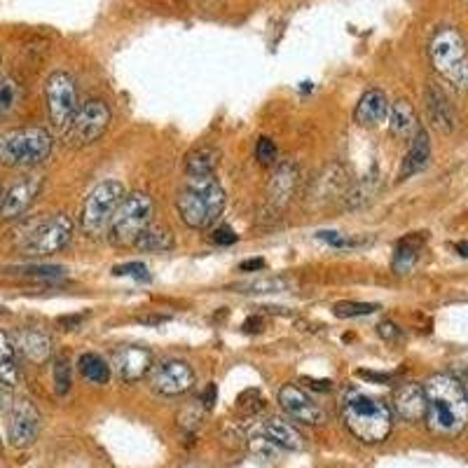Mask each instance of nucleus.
I'll list each match as a JSON object with an SVG mask.
<instances>
[{
  "instance_id": "dca6fc26",
  "label": "nucleus",
  "mask_w": 468,
  "mask_h": 468,
  "mask_svg": "<svg viewBox=\"0 0 468 468\" xmlns=\"http://www.w3.org/2000/svg\"><path fill=\"white\" fill-rule=\"evenodd\" d=\"M108 363H111V370H115V375L122 382H139L153 367V354H150L148 346L122 345L112 351Z\"/></svg>"
},
{
  "instance_id": "79ce46f5",
  "label": "nucleus",
  "mask_w": 468,
  "mask_h": 468,
  "mask_svg": "<svg viewBox=\"0 0 468 468\" xmlns=\"http://www.w3.org/2000/svg\"><path fill=\"white\" fill-rule=\"evenodd\" d=\"M216 399H218V388H216V384H213V382H208L207 388H204V391H202L204 408H213Z\"/></svg>"
},
{
  "instance_id": "4468645a",
  "label": "nucleus",
  "mask_w": 468,
  "mask_h": 468,
  "mask_svg": "<svg viewBox=\"0 0 468 468\" xmlns=\"http://www.w3.org/2000/svg\"><path fill=\"white\" fill-rule=\"evenodd\" d=\"M45 178L40 174L22 176L19 181L12 183L0 199V218L3 220H19L28 208L36 204L37 195L43 190Z\"/></svg>"
},
{
  "instance_id": "2eb2a0df",
  "label": "nucleus",
  "mask_w": 468,
  "mask_h": 468,
  "mask_svg": "<svg viewBox=\"0 0 468 468\" xmlns=\"http://www.w3.org/2000/svg\"><path fill=\"white\" fill-rule=\"evenodd\" d=\"M282 410L292 421L307 426H321L325 421V412L312 396L300 388L298 384H283L277 396Z\"/></svg>"
},
{
  "instance_id": "c756f323",
  "label": "nucleus",
  "mask_w": 468,
  "mask_h": 468,
  "mask_svg": "<svg viewBox=\"0 0 468 468\" xmlns=\"http://www.w3.org/2000/svg\"><path fill=\"white\" fill-rule=\"evenodd\" d=\"M5 274H15V277L27 279H43V282H52V279L66 277V267L61 265H12L5 267Z\"/></svg>"
},
{
  "instance_id": "f8f14e48",
  "label": "nucleus",
  "mask_w": 468,
  "mask_h": 468,
  "mask_svg": "<svg viewBox=\"0 0 468 468\" xmlns=\"http://www.w3.org/2000/svg\"><path fill=\"white\" fill-rule=\"evenodd\" d=\"M300 183V169L295 162H279L265 190V213L270 218H277L279 213L295 197Z\"/></svg>"
},
{
  "instance_id": "9b49d317",
  "label": "nucleus",
  "mask_w": 468,
  "mask_h": 468,
  "mask_svg": "<svg viewBox=\"0 0 468 468\" xmlns=\"http://www.w3.org/2000/svg\"><path fill=\"white\" fill-rule=\"evenodd\" d=\"M195 370L181 358H162L153 363L148 373V384L157 396L176 399V396L187 394L195 387Z\"/></svg>"
},
{
  "instance_id": "7ed1b4c3",
  "label": "nucleus",
  "mask_w": 468,
  "mask_h": 468,
  "mask_svg": "<svg viewBox=\"0 0 468 468\" xmlns=\"http://www.w3.org/2000/svg\"><path fill=\"white\" fill-rule=\"evenodd\" d=\"M225 190L216 176L187 178L176 195V211L190 229H208L225 211Z\"/></svg>"
},
{
  "instance_id": "58836bf2",
  "label": "nucleus",
  "mask_w": 468,
  "mask_h": 468,
  "mask_svg": "<svg viewBox=\"0 0 468 468\" xmlns=\"http://www.w3.org/2000/svg\"><path fill=\"white\" fill-rule=\"evenodd\" d=\"M250 450H253V452L262 459H277L279 447H274L270 441H265L262 436H256L253 441H250Z\"/></svg>"
},
{
  "instance_id": "6ab92c4d",
  "label": "nucleus",
  "mask_w": 468,
  "mask_h": 468,
  "mask_svg": "<svg viewBox=\"0 0 468 468\" xmlns=\"http://www.w3.org/2000/svg\"><path fill=\"white\" fill-rule=\"evenodd\" d=\"M16 346V354H22L27 361L43 366L52 358V337L37 328H22L16 335H12Z\"/></svg>"
},
{
  "instance_id": "412c9836",
  "label": "nucleus",
  "mask_w": 468,
  "mask_h": 468,
  "mask_svg": "<svg viewBox=\"0 0 468 468\" xmlns=\"http://www.w3.org/2000/svg\"><path fill=\"white\" fill-rule=\"evenodd\" d=\"M258 436L270 441L271 445L279 447V450H288V452H298V450L304 447L303 433H300L295 426L288 424V421L277 420V417H274V420H267L265 424L261 426Z\"/></svg>"
},
{
  "instance_id": "423d86ee",
  "label": "nucleus",
  "mask_w": 468,
  "mask_h": 468,
  "mask_svg": "<svg viewBox=\"0 0 468 468\" xmlns=\"http://www.w3.org/2000/svg\"><path fill=\"white\" fill-rule=\"evenodd\" d=\"M154 202L148 192H127L124 199L117 207L115 216L108 228V241L117 249H129L136 244L144 229L153 223Z\"/></svg>"
},
{
  "instance_id": "ddd939ff",
  "label": "nucleus",
  "mask_w": 468,
  "mask_h": 468,
  "mask_svg": "<svg viewBox=\"0 0 468 468\" xmlns=\"http://www.w3.org/2000/svg\"><path fill=\"white\" fill-rule=\"evenodd\" d=\"M40 424L43 417L28 399H15L10 405V415H7V433H10V442L19 450L31 447L37 441L40 433Z\"/></svg>"
},
{
  "instance_id": "de8ad7c7",
  "label": "nucleus",
  "mask_w": 468,
  "mask_h": 468,
  "mask_svg": "<svg viewBox=\"0 0 468 468\" xmlns=\"http://www.w3.org/2000/svg\"><path fill=\"white\" fill-rule=\"evenodd\" d=\"M0 199H3V187H0Z\"/></svg>"
},
{
  "instance_id": "c03bdc74",
  "label": "nucleus",
  "mask_w": 468,
  "mask_h": 468,
  "mask_svg": "<svg viewBox=\"0 0 468 468\" xmlns=\"http://www.w3.org/2000/svg\"><path fill=\"white\" fill-rule=\"evenodd\" d=\"M457 250H459V256L468 258V241H459V244H457Z\"/></svg>"
},
{
  "instance_id": "2f4dec72",
  "label": "nucleus",
  "mask_w": 468,
  "mask_h": 468,
  "mask_svg": "<svg viewBox=\"0 0 468 468\" xmlns=\"http://www.w3.org/2000/svg\"><path fill=\"white\" fill-rule=\"evenodd\" d=\"M375 187H378V171H373L370 176H366L363 181H358L356 186L349 187V192H346V207L356 208L361 207V204H366L367 199L373 197L375 195Z\"/></svg>"
},
{
  "instance_id": "aec40b11",
  "label": "nucleus",
  "mask_w": 468,
  "mask_h": 468,
  "mask_svg": "<svg viewBox=\"0 0 468 468\" xmlns=\"http://www.w3.org/2000/svg\"><path fill=\"white\" fill-rule=\"evenodd\" d=\"M388 108H391V103H388V96L382 90H367L361 96V101L356 103L354 122L366 129L379 127L388 117Z\"/></svg>"
},
{
  "instance_id": "c85d7f7f",
  "label": "nucleus",
  "mask_w": 468,
  "mask_h": 468,
  "mask_svg": "<svg viewBox=\"0 0 468 468\" xmlns=\"http://www.w3.org/2000/svg\"><path fill=\"white\" fill-rule=\"evenodd\" d=\"M346 183L349 181H346V176L342 174V166H333V169L325 171L319 181H316L319 192H316L314 202H333V199H337L342 192H345Z\"/></svg>"
},
{
  "instance_id": "9d476101",
  "label": "nucleus",
  "mask_w": 468,
  "mask_h": 468,
  "mask_svg": "<svg viewBox=\"0 0 468 468\" xmlns=\"http://www.w3.org/2000/svg\"><path fill=\"white\" fill-rule=\"evenodd\" d=\"M45 106H48V117L52 127L58 132H66L75 111L80 106L73 75L64 73V70H54L49 75L48 82H45Z\"/></svg>"
},
{
  "instance_id": "37998d69",
  "label": "nucleus",
  "mask_w": 468,
  "mask_h": 468,
  "mask_svg": "<svg viewBox=\"0 0 468 468\" xmlns=\"http://www.w3.org/2000/svg\"><path fill=\"white\" fill-rule=\"evenodd\" d=\"M262 267H265V261H262V258H250V261L241 262L239 270L241 271H258V270H262Z\"/></svg>"
},
{
  "instance_id": "49530a36",
  "label": "nucleus",
  "mask_w": 468,
  "mask_h": 468,
  "mask_svg": "<svg viewBox=\"0 0 468 468\" xmlns=\"http://www.w3.org/2000/svg\"><path fill=\"white\" fill-rule=\"evenodd\" d=\"M462 387H463V396H466V400H468V375H466V378H463Z\"/></svg>"
},
{
  "instance_id": "4be33fe9",
  "label": "nucleus",
  "mask_w": 468,
  "mask_h": 468,
  "mask_svg": "<svg viewBox=\"0 0 468 468\" xmlns=\"http://www.w3.org/2000/svg\"><path fill=\"white\" fill-rule=\"evenodd\" d=\"M388 132L394 133L396 139H403V141H412L420 132V117H417L415 108L412 103L400 99V101L391 103L388 108Z\"/></svg>"
},
{
  "instance_id": "c9c22d12",
  "label": "nucleus",
  "mask_w": 468,
  "mask_h": 468,
  "mask_svg": "<svg viewBox=\"0 0 468 468\" xmlns=\"http://www.w3.org/2000/svg\"><path fill=\"white\" fill-rule=\"evenodd\" d=\"M112 274L115 277H127V279H136V282H150V271L144 262L133 261V262H124V265L112 267Z\"/></svg>"
},
{
  "instance_id": "bb28decb",
  "label": "nucleus",
  "mask_w": 468,
  "mask_h": 468,
  "mask_svg": "<svg viewBox=\"0 0 468 468\" xmlns=\"http://www.w3.org/2000/svg\"><path fill=\"white\" fill-rule=\"evenodd\" d=\"M426 237L421 234H412V237H405V239L399 241L394 250V271L396 274H408L415 262L420 261V250L424 246Z\"/></svg>"
},
{
  "instance_id": "6e6552de",
  "label": "nucleus",
  "mask_w": 468,
  "mask_h": 468,
  "mask_svg": "<svg viewBox=\"0 0 468 468\" xmlns=\"http://www.w3.org/2000/svg\"><path fill=\"white\" fill-rule=\"evenodd\" d=\"M70 237H73V220L66 213H52V216L33 220L31 228L19 239V250L31 258L52 256L69 246Z\"/></svg>"
},
{
  "instance_id": "1a4fd4ad",
  "label": "nucleus",
  "mask_w": 468,
  "mask_h": 468,
  "mask_svg": "<svg viewBox=\"0 0 468 468\" xmlns=\"http://www.w3.org/2000/svg\"><path fill=\"white\" fill-rule=\"evenodd\" d=\"M112 120V112L106 101L101 99H87L85 103L78 106L69 129H66V144L73 148H87L96 144L103 133L108 132Z\"/></svg>"
},
{
  "instance_id": "473e14b6",
  "label": "nucleus",
  "mask_w": 468,
  "mask_h": 468,
  "mask_svg": "<svg viewBox=\"0 0 468 468\" xmlns=\"http://www.w3.org/2000/svg\"><path fill=\"white\" fill-rule=\"evenodd\" d=\"M288 283L279 277H261V279H249V282L234 283V291L239 292H282L286 291Z\"/></svg>"
},
{
  "instance_id": "cd10ccee",
  "label": "nucleus",
  "mask_w": 468,
  "mask_h": 468,
  "mask_svg": "<svg viewBox=\"0 0 468 468\" xmlns=\"http://www.w3.org/2000/svg\"><path fill=\"white\" fill-rule=\"evenodd\" d=\"M78 370L91 384H108V379H111V363L94 351H87L78 358Z\"/></svg>"
},
{
  "instance_id": "a211bd4d",
  "label": "nucleus",
  "mask_w": 468,
  "mask_h": 468,
  "mask_svg": "<svg viewBox=\"0 0 468 468\" xmlns=\"http://www.w3.org/2000/svg\"><path fill=\"white\" fill-rule=\"evenodd\" d=\"M391 405H394V412L403 421H410V424L421 421L426 417L424 384H417V382L399 384L394 396H391Z\"/></svg>"
},
{
  "instance_id": "ea45409f",
  "label": "nucleus",
  "mask_w": 468,
  "mask_h": 468,
  "mask_svg": "<svg viewBox=\"0 0 468 468\" xmlns=\"http://www.w3.org/2000/svg\"><path fill=\"white\" fill-rule=\"evenodd\" d=\"M237 239H239V237H237V232H234L232 228H228V225H220V228L213 229V234H211V241L218 246H232Z\"/></svg>"
},
{
  "instance_id": "f03ea898",
  "label": "nucleus",
  "mask_w": 468,
  "mask_h": 468,
  "mask_svg": "<svg viewBox=\"0 0 468 468\" xmlns=\"http://www.w3.org/2000/svg\"><path fill=\"white\" fill-rule=\"evenodd\" d=\"M340 415L354 438L375 445L387 441L394 426V412L384 400L367 396L358 388H346L340 399Z\"/></svg>"
},
{
  "instance_id": "f3484780",
  "label": "nucleus",
  "mask_w": 468,
  "mask_h": 468,
  "mask_svg": "<svg viewBox=\"0 0 468 468\" xmlns=\"http://www.w3.org/2000/svg\"><path fill=\"white\" fill-rule=\"evenodd\" d=\"M424 108L426 115H429V122L433 124V129H438L441 133H452L459 127V117L454 106L450 103L447 94L442 91L441 85L436 82H429L424 90Z\"/></svg>"
},
{
  "instance_id": "f704fd0d",
  "label": "nucleus",
  "mask_w": 468,
  "mask_h": 468,
  "mask_svg": "<svg viewBox=\"0 0 468 468\" xmlns=\"http://www.w3.org/2000/svg\"><path fill=\"white\" fill-rule=\"evenodd\" d=\"M52 378H54V391L57 396H66L70 391V363L66 356L54 358L52 366Z\"/></svg>"
},
{
  "instance_id": "a878e982",
  "label": "nucleus",
  "mask_w": 468,
  "mask_h": 468,
  "mask_svg": "<svg viewBox=\"0 0 468 468\" xmlns=\"http://www.w3.org/2000/svg\"><path fill=\"white\" fill-rule=\"evenodd\" d=\"M176 239H174V232L165 225H154L150 223L148 228L144 229L133 249L136 250H144V253H165V250L174 249Z\"/></svg>"
},
{
  "instance_id": "39448f33",
  "label": "nucleus",
  "mask_w": 468,
  "mask_h": 468,
  "mask_svg": "<svg viewBox=\"0 0 468 468\" xmlns=\"http://www.w3.org/2000/svg\"><path fill=\"white\" fill-rule=\"evenodd\" d=\"M431 66L447 85L468 90V48L462 33L452 27H441L429 40Z\"/></svg>"
},
{
  "instance_id": "a18cd8bd",
  "label": "nucleus",
  "mask_w": 468,
  "mask_h": 468,
  "mask_svg": "<svg viewBox=\"0 0 468 468\" xmlns=\"http://www.w3.org/2000/svg\"><path fill=\"white\" fill-rule=\"evenodd\" d=\"M178 468H207V466H204V463H183V466Z\"/></svg>"
},
{
  "instance_id": "a19ab883",
  "label": "nucleus",
  "mask_w": 468,
  "mask_h": 468,
  "mask_svg": "<svg viewBox=\"0 0 468 468\" xmlns=\"http://www.w3.org/2000/svg\"><path fill=\"white\" fill-rule=\"evenodd\" d=\"M378 333H379V337L387 342H394L400 337V328L394 324V321H382V324L378 325Z\"/></svg>"
},
{
  "instance_id": "20e7f679",
  "label": "nucleus",
  "mask_w": 468,
  "mask_h": 468,
  "mask_svg": "<svg viewBox=\"0 0 468 468\" xmlns=\"http://www.w3.org/2000/svg\"><path fill=\"white\" fill-rule=\"evenodd\" d=\"M54 150V136L43 127H19L0 133V165L31 169L43 165Z\"/></svg>"
},
{
  "instance_id": "5701e85b",
  "label": "nucleus",
  "mask_w": 468,
  "mask_h": 468,
  "mask_svg": "<svg viewBox=\"0 0 468 468\" xmlns=\"http://www.w3.org/2000/svg\"><path fill=\"white\" fill-rule=\"evenodd\" d=\"M429 162H431V141H429V133L424 129H420L415 139L410 141L408 154L400 162L399 178L405 181L410 176L420 174V171H424L429 166Z\"/></svg>"
},
{
  "instance_id": "393cba45",
  "label": "nucleus",
  "mask_w": 468,
  "mask_h": 468,
  "mask_svg": "<svg viewBox=\"0 0 468 468\" xmlns=\"http://www.w3.org/2000/svg\"><path fill=\"white\" fill-rule=\"evenodd\" d=\"M19 384V354L10 333L0 328V388L12 391Z\"/></svg>"
},
{
  "instance_id": "7c9ffc66",
  "label": "nucleus",
  "mask_w": 468,
  "mask_h": 468,
  "mask_svg": "<svg viewBox=\"0 0 468 468\" xmlns=\"http://www.w3.org/2000/svg\"><path fill=\"white\" fill-rule=\"evenodd\" d=\"M22 99V87L12 75H3L0 78V120L10 115Z\"/></svg>"
},
{
  "instance_id": "4c0bfd02",
  "label": "nucleus",
  "mask_w": 468,
  "mask_h": 468,
  "mask_svg": "<svg viewBox=\"0 0 468 468\" xmlns=\"http://www.w3.org/2000/svg\"><path fill=\"white\" fill-rule=\"evenodd\" d=\"M316 239L325 241V244L333 246V249H349V246H356L358 244V241L349 239V237H345V234L328 232V229H324V232H316Z\"/></svg>"
},
{
  "instance_id": "e433bc0d",
  "label": "nucleus",
  "mask_w": 468,
  "mask_h": 468,
  "mask_svg": "<svg viewBox=\"0 0 468 468\" xmlns=\"http://www.w3.org/2000/svg\"><path fill=\"white\" fill-rule=\"evenodd\" d=\"M277 145H274V141L267 139V136H262V139H258L256 144V160L261 162L262 166H274L277 165Z\"/></svg>"
},
{
  "instance_id": "b1692460",
  "label": "nucleus",
  "mask_w": 468,
  "mask_h": 468,
  "mask_svg": "<svg viewBox=\"0 0 468 468\" xmlns=\"http://www.w3.org/2000/svg\"><path fill=\"white\" fill-rule=\"evenodd\" d=\"M220 165V148L211 144H202L186 154V176L187 178H202V176H216Z\"/></svg>"
},
{
  "instance_id": "72a5a7b5",
  "label": "nucleus",
  "mask_w": 468,
  "mask_h": 468,
  "mask_svg": "<svg viewBox=\"0 0 468 468\" xmlns=\"http://www.w3.org/2000/svg\"><path fill=\"white\" fill-rule=\"evenodd\" d=\"M379 309L375 303H354V300H342L333 304V314L337 319H358V316H370Z\"/></svg>"
},
{
  "instance_id": "0eeeda50",
  "label": "nucleus",
  "mask_w": 468,
  "mask_h": 468,
  "mask_svg": "<svg viewBox=\"0 0 468 468\" xmlns=\"http://www.w3.org/2000/svg\"><path fill=\"white\" fill-rule=\"evenodd\" d=\"M127 190L120 181H103L90 190L80 208V229L90 239H103Z\"/></svg>"
},
{
  "instance_id": "f257e3e1",
  "label": "nucleus",
  "mask_w": 468,
  "mask_h": 468,
  "mask_svg": "<svg viewBox=\"0 0 468 468\" xmlns=\"http://www.w3.org/2000/svg\"><path fill=\"white\" fill-rule=\"evenodd\" d=\"M426 417L433 433L438 436H457L468 424V400L457 378L436 373L424 382Z\"/></svg>"
}]
</instances>
